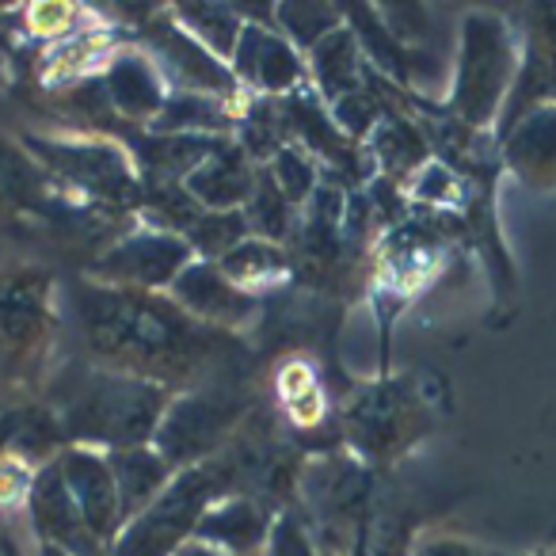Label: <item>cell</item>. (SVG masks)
I'll use <instances>...</instances> for the list:
<instances>
[{"mask_svg":"<svg viewBox=\"0 0 556 556\" xmlns=\"http://www.w3.org/2000/svg\"><path fill=\"white\" fill-rule=\"evenodd\" d=\"M27 530H31V545H54L73 556H108L111 548L96 541L88 522L80 518L77 503H73L70 488L62 480V469L47 465L35 472L31 495H27Z\"/></svg>","mask_w":556,"mask_h":556,"instance_id":"13","label":"cell"},{"mask_svg":"<svg viewBox=\"0 0 556 556\" xmlns=\"http://www.w3.org/2000/svg\"><path fill=\"white\" fill-rule=\"evenodd\" d=\"M65 313L88 351L85 363L172 393L217 386V378L240 363L237 336L199 325L168 294L77 282L65 290Z\"/></svg>","mask_w":556,"mask_h":556,"instance_id":"1","label":"cell"},{"mask_svg":"<svg viewBox=\"0 0 556 556\" xmlns=\"http://www.w3.org/2000/svg\"><path fill=\"white\" fill-rule=\"evenodd\" d=\"M229 65L244 92H260L267 100H287V96L302 92L309 85L302 50L275 24H260V20H248L244 24L240 47Z\"/></svg>","mask_w":556,"mask_h":556,"instance_id":"11","label":"cell"},{"mask_svg":"<svg viewBox=\"0 0 556 556\" xmlns=\"http://www.w3.org/2000/svg\"><path fill=\"white\" fill-rule=\"evenodd\" d=\"M386 115H389V111L381 108V100L366 85L358 88V92L343 96L340 103H332V123L340 126V134H343V138H351V141L370 138Z\"/></svg>","mask_w":556,"mask_h":556,"instance_id":"30","label":"cell"},{"mask_svg":"<svg viewBox=\"0 0 556 556\" xmlns=\"http://www.w3.org/2000/svg\"><path fill=\"white\" fill-rule=\"evenodd\" d=\"M526 556H556V545H548V548H541V553H526Z\"/></svg>","mask_w":556,"mask_h":556,"instance_id":"36","label":"cell"},{"mask_svg":"<svg viewBox=\"0 0 556 556\" xmlns=\"http://www.w3.org/2000/svg\"><path fill=\"white\" fill-rule=\"evenodd\" d=\"M58 469L62 480L70 488L73 503H77L80 518L88 522V530L96 533L100 545H115V538L123 533L126 518L118 507V488L111 477V465L103 450H88V446H70L58 457Z\"/></svg>","mask_w":556,"mask_h":556,"instance_id":"14","label":"cell"},{"mask_svg":"<svg viewBox=\"0 0 556 556\" xmlns=\"http://www.w3.org/2000/svg\"><path fill=\"white\" fill-rule=\"evenodd\" d=\"M270 526H275V515L267 507L240 492H229L206 510V518L194 530V541L225 556H263Z\"/></svg>","mask_w":556,"mask_h":556,"instance_id":"18","label":"cell"},{"mask_svg":"<svg viewBox=\"0 0 556 556\" xmlns=\"http://www.w3.org/2000/svg\"><path fill=\"white\" fill-rule=\"evenodd\" d=\"M232 492V472L222 454L191 469H179L172 484L123 526L111 545V556H179L191 545L194 530L222 495Z\"/></svg>","mask_w":556,"mask_h":556,"instance_id":"5","label":"cell"},{"mask_svg":"<svg viewBox=\"0 0 556 556\" xmlns=\"http://www.w3.org/2000/svg\"><path fill=\"white\" fill-rule=\"evenodd\" d=\"M0 545H4V556H31L24 545H20L16 533H12L9 526H0Z\"/></svg>","mask_w":556,"mask_h":556,"instance_id":"33","label":"cell"},{"mask_svg":"<svg viewBox=\"0 0 556 556\" xmlns=\"http://www.w3.org/2000/svg\"><path fill=\"white\" fill-rule=\"evenodd\" d=\"M168 298L187 317L199 320V325L217 328V332H229V336L248 328L255 320V313H260V298L240 290L222 270V263H214V260H194L191 267L172 282Z\"/></svg>","mask_w":556,"mask_h":556,"instance_id":"12","label":"cell"},{"mask_svg":"<svg viewBox=\"0 0 556 556\" xmlns=\"http://www.w3.org/2000/svg\"><path fill=\"white\" fill-rule=\"evenodd\" d=\"M248 237H252V229H248L244 210H202V217L187 229L184 240L194 248L199 260L222 263L225 255L237 244H244Z\"/></svg>","mask_w":556,"mask_h":556,"instance_id":"28","label":"cell"},{"mask_svg":"<svg viewBox=\"0 0 556 556\" xmlns=\"http://www.w3.org/2000/svg\"><path fill=\"white\" fill-rule=\"evenodd\" d=\"M199 260L184 237L168 229H134L123 240L96 255L88 267V282H100L111 290H138V294H168L172 282Z\"/></svg>","mask_w":556,"mask_h":556,"instance_id":"9","label":"cell"},{"mask_svg":"<svg viewBox=\"0 0 556 556\" xmlns=\"http://www.w3.org/2000/svg\"><path fill=\"white\" fill-rule=\"evenodd\" d=\"M263 556H325L313 541V533L305 530L302 515L298 510H282L275 515V526H270V541L263 548Z\"/></svg>","mask_w":556,"mask_h":556,"instance_id":"31","label":"cell"},{"mask_svg":"<svg viewBox=\"0 0 556 556\" xmlns=\"http://www.w3.org/2000/svg\"><path fill=\"white\" fill-rule=\"evenodd\" d=\"M54 179L24 146L0 138V214H42L54 206Z\"/></svg>","mask_w":556,"mask_h":556,"instance_id":"22","label":"cell"},{"mask_svg":"<svg viewBox=\"0 0 556 556\" xmlns=\"http://www.w3.org/2000/svg\"><path fill=\"white\" fill-rule=\"evenodd\" d=\"M222 270L237 282L240 290L260 298L263 287H270V282H278V278H287L290 270H294V260H290V252L282 244L248 237L244 244H237L229 255H225Z\"/></svg>","mask_w":556,"mask_h":556,"instance_id":"25","label":"cell"},{"mask_svg":"<svg viewBox=\"0 0 556 556\" xmlns=\"http://www.w3.org/2000/svg\"><path fill=\"white\" fill-rule=\"evenodd\" d=\"M244 217H248L252 237L270 240V244H282L298 225V206H290L287 194L278 191V184L270 179V172H260L252 199H248V206H244Z\"/></svg>","mask_w":556,"mask_h":556,"instance_id":"26","label":"cell"},{"mask_svg":"<svg viewBox=\"0 0 556 556\" xmlns=\"http://www.w3.org/2000/svg\"><path fill=\"white\" fill-rule=\"evenodd\" d=\"M340 427L351 454L374 469L408 454L431 431V412L412 378H378L351 389Z\"/></svg>","mask_w":556,"mask_h":556,"instance_id":"6","label":"cell"},{"mask_svg":"<svg viewBox=\"0 0 556 556\" xmlns=\"http://www.w3.org/2000/svg\"><path fill=\"white\" fill-rule=\"evenodd\" d=\"M172 16L184 27L191 39H199L202 47L210 50L222 62H232L240 47V35H244L248 20L240 16V9H229V4H172Z\"/></svg>","mask_w":556,"mask_h":556,"instance_id":"24","label":"cell"},{"mask_svg":"<svg viewBox=\"0 0 556 556\" xmlns=\"http://www.w3.org/2000/svg\"><path fill=\"white\" fill-rule=\"evenodd\" d=\"M538 103H556V4L530 12L522 42V70H518L515 92H510L507 108H503L495 138L503 130H510Z\"/></svg>","mask_w":556,"mask_h":556,"instance_id":"16","label":"cell"},{"mask_svg":"<svg viewBox=\"0 0 556 556\" xmlns=\"http://www.w3.org/2000/svg\"><path fill=\"white\" fill-rule=\"evenodd\" d=\"M108 465L111 477H115L118 488V507H123V518H138L164 488L172 484L176 469L168 465V457L149 442V446H123V450H108Z\"/></svg>","mask_w":556,"mask_h":556,"instance_id":"20","label":"cell"},{"mask_svg":"<svg viewBox=\"0 0 556 556\" xmlns=\"http://www.w3.org/2000/svg\"><path fill=\"white\" fill-rule=\"evenodd\" d=\"M100 88L108 108L126 123H146L153 126L156 115L168 103L172 88L164 80V73L156 70V62L138 47H118L111 54V62L100 73Z\"/></svg>","mask_w":556,"mask_h":556,"instance_id":"15","label":"cell"},{"mask_svg":"<svg viewBox=\"0 0 556 556\" xmlns=\"http://www.w3.org/2000/svg\"><path fill=\"white\" fill-rule=\"evenodd\" d=\"M179 556H225V553H217V548H206V545H199V541H191V545L179 548Z\"/></svg>","mask_w":556,"mask_h":556,"instance_id":"34","label":"cell"},{"mask_svg":"<svg viewBox=\"0 0 556 556\" xmlns=\"http://www.w3.org/2000/svg\"><path fill=\"white\" fill-rule=\"evenodd\" d=\"M141 42H146V54L164 73L172 92H194V96H214V100L225 103H244V88H240L232 65L210 54L199 39H191L168 9L156 12L141 27Z\"/></svg>","mask_w":556,"mask_h":556,"instance_id":"10","label":"cell"},{"mask_svg":"<svg viewBox=\"0 0 556 556\" xmlns=\"http://www.w3.org/2000/svg\"><path fill=\"white\" fill-rule=\"evenodd\" d=\"M31 556H73L65 548H54V545H31Z\"/></svg>","mask_w":556,"mask_h":556,"instance_id":"35","label":"cell"},{"mask_svg":"<svg viewBox=\"0 0 556 556\" xmlns=\"http://www.w3.org/2000/svg\"><path fill=\"white\" fill-rule=\"evenodd\" d=\"M343 12L348 9H340V4H313V0H305V4H278L275 27L287 35L298 50L309 54L320 39H328V35L340 31V27L348 24Z\"/></svg>","mask_w":556,"mask_h":556,"instance_id":"27","label":"cell"},{"mask_svg":"<svg viewBox=\"0 0 556 556\" xmlns=\"http://www.w3.org/2000/svg\"><path fill=\"white\" fill-rule=\"evenodd\" d=\"M270 179L278 184V191L287 194L290 206H309V199L317 194L320 187V168H317V156L305 153L302 146H287L278 149L275 161L267 164Z\"/></svg>","mask_w":556,"mask_h":556,"instance_id":"29","label":"cell"},{"mask_svg":"<svg viewBox=\"0 0 556 556\" xmlns=\"http://www.w3.org/2000/svg\"><path fill=\"white\" fill-rule=\"evenodd\" d=\"M518 70H522V50H518L507 20L492 16V12L465 16L446 115H454L469 130H488L507 108Z\"/></svg>","mask_w":556,"mask_h":556,"instance_id":"4","label":"cell"},{"mask_svg":"<svg viewBox=\"0 0 556 556\" xmlns=\"http://www.w3.org/2000/svg\"><path fill=\"white\" fill-rule=\"evenodd\" d=\"M58 325L54 278L47 270L20 267L0 275V374L31 378L42 348Z\"/></svg>","mask_w":556,"mask_h":556,"instance_id":"8","label":"cell"},{"mask_svg":"<svg viewBox=\"0 0 556 556\" xmlns=\"http://www.w3.org/2000/svg\"><path fill=\"white\" fill-rule=\"evenodd\" d=\"M255 164L237 146V138H225L199 168L187 176V191L202 210H244L255 191Z\"/></svg>","mask_w":556,"mask_h":556,"instance_id":"19","label":"cell"},{"mask_svg":"<svg viewBox=\"0 0 556 556\" xmlns=\"http://www.w3.org/2000/svg\"><path fill=\"white\" fill-rule=\"evenodd\" d=\"M172 389L153 381L130 378V374L103 370L92 363H77L50 386L54 419L62 424L70 446L88 450H123L149 446L156 439L164 412L172 404Z\"/></svg>","mask_w":556,"mask_h":556,"instance_id":"2","label":"cell"},{"mask_svg":"<svg viewBox=\"0 0 556 556\" xmlns=\"http://www.w3.org/2000/svg\"><path fill=\"white\" fill-rule=\"evenodd\" d=\"M248 401L232 386H206L191 393H176L156 427L153 446L168 457L172 469H191L217 457L244 427Z\"/></svg>","mask_w":556,"mask_h":556,"instance_id":"7","label":"cell"},{"mask_svg":"<svg viewBox=\"0 0 556 556\" xmlns=\"http://www.w3.org/2000/svg\"><path fill=\"white\" fill-rule=\"evenodd\" d=\"M500 164H507L526 187L553 191L556 187V103H538L510 130L495 138Z\"/></svg>","mask_w":556,"mask_h":556,"instance_id":"17","label":"cell"},{"mask_svg":"<svg viewBox=\"0 0 556 556\" xmlns=\"http://www.w3.org/2000/svg\"><path fill=\"white\" fill-rule=\"evenodd\" d=\"M366 149L389 179H412L427 164V138L396 111L381 118L378 130L366 138Z\"/></svg>","mask_w":556,"mask_h":556,"instance_id":"23","label":"cell"},{"mask_svg":"<svg viewBox=\"0 0 556 556\" xmlns=\"http://www.w3.org/2000/svg\"><path fill=\"white\" fill-rule=\"evenodd\" d=\"M20 146L42 164L58 191L100 210H141L146 184L130 149L111 138H47L24 134Z\"/></svg>","mask_w":556,"mask_h":556,"instance_id":"3","label":"cell"},{"mask_svg":"<svg viewBox=\"0 0 556 556\" xmlns=\"http://www.w3.org/2000/svg\"><path fill=\"white\" fill-rule=\"evenodd\" d=\"M408 556H507V553H495V548L462 538V533L427 530L408 545Z\"/></svg>","mask_w":556,"mask_h":556,"instance_id":"32","label":"cell"},{"mask_svg":"<svg viewBox=\"0 0 556 556\" xmlns=\"http://www.w3.org/2000/svg\"><path fill=\"white\" fill-rule=\"evenodd\" d=\"M366 58L358 47L351 24H343L340 31H332L328 39H320L317 47L305 54V70H309V85L317 88V96L325 103H340L343 96L363 88Z\"/></svg>","mask_w":556,"mask_h":556,"instance_id":"21","label":"cell"},{"mask_svg":"<svg viewBox=\"0 0 556 556\" xmlns=\"http://www.w3.org/2000/svg\"><path fill=\"white\" fill-rule=\"evenodd\" d=\"M0 526H4V522H0ZM0 556H4V545H0Z\"/></svg>","mask_w":556,"mask_h":556,"instance_id":"37","label":"cell"}]
</instances>
